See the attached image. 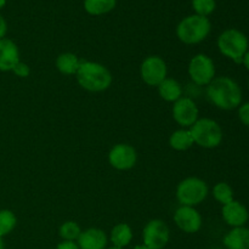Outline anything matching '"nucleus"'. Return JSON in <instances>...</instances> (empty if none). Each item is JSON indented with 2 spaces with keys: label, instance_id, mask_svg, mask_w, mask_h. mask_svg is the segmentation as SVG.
Wrapping results in <instances>:
<instances>
[{
  "label": "nucleus",
  "instance_id": "nucleus-1",
  "mask_svg": "<svg viewBox=\"0 0 249 249\" xmlns=\"http://www.w3.org/2000/svg\"><path fill=\"white\" fill-rule=\"evenodd\" d=\"M209 101L220 109H235L242 101V91L237 83L229 77L214 78L207 85Z\"/></svg>",
  "mask_w": 249,
  "mask_h": 249
},
{
  "label": "nucleus",
  "instance_id": "nucleus-2",
  "mask_svg": "<svg viewBox=\"0 0 249 249\" xmlns=\"http://www.w3.org/2000/svg\"><path fill=\"white\" fill-rule=\"evenodd\" d=\"M75 77L80 87L90 92L105 91L112 84V74L108 68L94 61H80Z\"/></svg>",
  "mask_w": 249,
  "mask_h": 249
},
{
  "label": "nucleus",
  "instance_id": "nucleus-3",
  "mask_svg": "<svg viewBox=\"0 0 249 249\" xmlns=\"http://www.w3.org/2000/svg\"><path fill=\"white\" fill-rule=\"evenodd\" d=\"M212 29L208 17L199 15H190L179 22L177 27V36L181 43L195 45L203 41L209 36Z\"/></svg>",
  "mask_w": 249,
  "mask_h": 249
},
{
  "label": "nucleus",
  "instance_id": "nucleus-4",
  "mask_svg": "<svg viewBox=\"0 0 249 249\" xmlns=\"http://www.w3.org/2000/svg\"><path fill=\"white\" fill-rule=\"evenodd\" d=\"M218 48L224 56L241 63L248 51V39L238 29H226L219 36Z\"/></svg>",
  "mask_w": 249,
  "mask_h": 249
},
{
  "label": "nucleus",
  "instance_id": "nucleus-5",
  "mask_svg": "<svg viewBox=\"0 0 249 249\" xmlns=\"http://www.w3.org/2000/svg\"><path fill=\"white\" fill-rule=\"evenodd\" d=\"M189 129L195 143L203 148H215L223 141V130L220 125L211 118H198Z\"/></svg>",
  "mask_w": 249,
  "mask_h": 249
},
{
  "label": "nucleus",
  "instance_id": "nucleus-6",
  "mask_svg": "<svg viewBox=\"0 0 249 249\" xmlns=\"http://www.w3.org/2000/svg\"><path fill=\"white\" fill-rule=\"evenodd\" d=\"M208 185L199 178L190 177L180 181L177 187V198L181 206L196 207L208 196Z\"/></svg>",
  "mask_w": 249,
  "mask_h": 249
},
{
  "label": "nucleus",
  "instance_id": "nucleus-7",
  "mask_svg": "<svg viewBox=\"0 0 249 249\" xmlns=\"http://www.w3.org/2000/svg\"><path fill=\"white\" fill-rule=\"evenodd\" d=\"M189 75L192 82L199 87H207L215 78V66L213 60L204 53H197L189 63Z\"/></svg>",
  "mask_w": 249,
  "mask_h": 249
},
{
  "label": "nucleus",
  "instance_id": "nucleus-8",
  "mask_svg": "<svg viewBox=\"0 0 249 249\" xmlns=\"http://www.w3.org/2000/svg\"><path fill=\"white\" fill-rule=\"evenodd\" d=\"M143 245L150 249H163L170 240V230L160 219L148 221L142 231Z\"/></svg>",
  "mask_w": 249,
  "mask_h": 249
},
{
  "label": "nucleus",
  "instance_id": "nucleus-9",
  "mask_svg": "<svg viewBox=\"0 0 249 249\" xmlns=\"http://www.w3.org/2000/svg\"><path fill=\"white\" fill-rule=\"evenodd\" d=\"M167 63L160 56H148L140 66L141 79L150 87H158L167 78Z\"/></svg>",
  "mask_w": 249,
  "mask_h": 249
},
{
  "label": "nucleus",
  "instance_id": "nucleus-10",
  "mask_svg": "<svg viewBox=\"0 0 249 249\" xmlns=\"http://www.w3.org/2000/svg\"><path fill=\"white\" fill-rule=\"evenodd\" d=\"M198 107L190 97H180L173 105V118L182 128H191L198 119Z\"/></svg>",
  "mask_w": 249,
  "mask_h": 249
},
{
  "label": "nucleus",
  "instance_id": "nucleus-11",
  "mask_svg": "<svg viewBox=\"0 0 249 249\" xmlns=\"http://www.w3.org/2000/svg\"><path fill=\"white\" fill-rule=\"evenodd\" d=\"M138 160V153L131 145L117 143L108 153V162L114 169L129 170L134 168Z\"/></svg>",
  "mask_w": 249,
  "mask_h": 249
},
{
  "label": "nucleus",
  "instance_id": "nucleus-12",
  "mask_svg": "<svg viewBox=\"0 0 249 249\" xmlns=\"http://www.w3.org/2000/svg\"><path fill=\"white\" fill-rule=\"evenodd\" d=\"M174 223L185 233H196L202 228V216L195 207L181 206L175 211Z\"/></svg>",
  "mask_w": 249,
  "mask_h": 249
},
{
  "label": "nucleus",
  "instance_id": "nucleus-13",
  "mask_svg": "<svg viewBox=\"0 0 249 249\" xmlns=\"http://www.w3.org/2000/svg\"><path fill=\"white\" fill-rule=\"evenodd\" d=\"M77 243L80 249H106L108 237L101 229L90 228L82 231Z\"/></svg>",
  "mask_w": 249,
  "mask_h": 249
},
{
  "label": "nucleus",
  "instance_id": "nucleus-14",
  "mask_svg": "<svg viewBox=\"0 0 249 249\" xmlns=\"http://www.w3.org/2000/svg\"><path fill=\"white\" fill-rule=\"evenodd\" d=\"M19 62V51L11 39H0V71L9 72Z\"/></svg>",
  "mask_w": 249,
  "mask_h": 249
},
{
  "label": "nucleus",
  "instance_id": "nucleus-15",
  "mask_svg": "<svg viewBox=\"0 0 249 249\" xmlns=\"http://www.w3.org/2000/svg\"><path fill=\"white\" fill-rule=\"evenodd\" d=\"M223 219L232 228L245 226L248 220V211L242 203L233 199L232 202L223 207Z\"/></svg>",
  "mask_w": 249,
  "mask_h": 249
},
{
  "label": "nucleus",
  "instance_id": "nucleus-16",
  "mask_svg": "<svg viewBox=\"0 0 249 249\" xmlns=\"http://www.w3.org/2000/svg\"><path fill=\"white\" fill-rule=\"evenodd\" d=\"M223 242L228 249H249V229L245 226L233 228L226 233Z\"/></svg>",
  "mask_w": 249,
  "mask_h": 249
},
{
  "label": "nucleus",
  "instance_id": "nucleus-17",
  "mask_svg": "<svg viewBox=\"0 0 249 249\" xmlns=\"http://www.w3.org/2000/svg\"><path fill=\"white\" fill-rule=\"evenodd\" d=\"M157 88L158 92H160V96L167 102H175L180 97H182L181 85L174 78L167 77Z\"/></svg>",
  "mask_w": 249,
  "mask_h": 249
},
{
  "label": "nucleus",
  "instance_id": "nucleus-18",
  "mask_svg": "<svg viewBox=\"0 0 249 249\" xmlns=\"http://www.w3.org/2000/svg\"><path fill=\"white\" fill-rule=\"evenodd\" d=\"M109 241L114 247L123 248L130 245L133 241V230L130 226L125 223H119L112 229L111 235H109Z\"/></svg>",
  "mask_w": 249,
  "mask_h": 249
},
{
  "label": "nucleus",
  "instance_id": "nucleus-19",
  "mask_svg": "<svg viewBox=\"0 0 249 249\" xmlns=\"http://www.w3.org/2000/svg\"><path fill=\"white\" fill-rule=\"evenodd\" d=\"M80 66V60L75 53H63L58 55L56 58V68L58 72L65 75L77 74L78 68Z\"/></svg>",
  "mask_w": 249,
  "mask_h": 249
},
{
  "label": "nucleus",
  "instance_id": "nucleus-20",
  "mask_svg": "<svg viewBox=\"0 0 249 249\" xmlns=\"http://www.w3.org/2000/svg\"><path fill=\"white\" fill-rule=\"evenodd\" d=\"M169 145L175 151H186L195 145L194 138L190 129H179L174 131L169 138Z\"/></svg>",
  "mask_w": 249,
  "mask_h": 249
},
{
  "label": "nucleus",
  "instance_id": "nucleus-21",
  "mask_svg": "<svg viewBox=\"0 0 249 249\" xmlns=\"http://www.w3.org/2000/svg\"><path fill=\"white\" fill-rule=\"evenodd\" d=\"M117 0H84V9L91 16L108 14L116 7Z\"/></svg>",
  "mask_w": 249,
  "mask_h": 249
},
{
  "label": "nucleus",
  "instance_id": "nucleus-22",
  "mask_svg": "<svg viewBox=\"0 0 249 249\" xmlns=\"http://www.w3.org/2000/svg\"><path fill=\"white\" fill-rule=\"evenodd\" d=\"M17 225V218L9 209L0 211V237L7 236Z\"/></svg>",
  "mask_w": 249,
  "mask_h": 249
},
{
  "label": "nucleus",
  "instance_id": "nucleus-23",
  "mask_svg": "<svg viewBox=\"0 0 249 249\" xmlns=\"http://www.w3.org/2000/svg\"><path fill=\"white\" fill-rule=\"evenodd\" d=\"M58 233H60V237L63 241H73V242H77L80 233H82V229H80V226L75 221H66V223H63L60 226Z\"/></svg>",
  "mask_w": 249,
  "mask_h": 249
},
{
  "label": "nucleus",
  "instance_id": "nucleus-24",
  "mask_svg": "<svg viewBox=\"0 0 249 249\" xmlns=\"http://www.w3.org/2000/svg\"><path fill=\"white\" fill-rule=\"evenodd\" d=\"M213 196L223 206L233 201V191L230 185L226 182H218L213 187Z\"/></svg>",
  "mask_w": 249,
  "mask_h": 249
},
{
  "label": "nucleus",
  "instance_id": "nucleus-25",
  "mask_svg": "<svg viewBox=\"0 0 249 249\" xmlns=\"http://www.w3.org/2000/svg\"><path fill=\"white\" fill-rule=\"evenodd\" d=\"M192 7L196 15L208 17L215 10L216 2L215 0H192Z\"/></svg>",
  "mask_w": 249,
  "mask_h": 249
},
{
  "label": "nucleus",
  "instance_id": "nucleus-26",
  "mask_svg": "<svg viewBox=\"0 0 249 249\" xmlns=\"http://www.w3.org/2000/svg\"><path fill=\"white\" fill-rule=\"evenodd\" d=\"M12 72H14L17 77L27 78L29 74H31V68H29V66L27 65V63L21 62V61H19V62L15 66V68L12 70Z\"/></svg>",
  "mask_w": 249,
  "mask_h": 249
},
{
  "label": "nucleus",
  "instance_id": "nucleus-27",
  "mask_svg": "<svg viewBox=\"0 0 249 249\" xmlns=\"http://www.w3.org/2000/svg\"><path fill=\"white\" fill-rule=\"evenodd\" d=\"M238 117L245 125L249 126V102L243 104L238 109Z\"/></svg>",
  "mask_w": 249,
  "mask_h": 249
},
{
  "label": "nucleus",
  "instance_id": "nucleus-28",
  "mask_svg": "<svg viewBox=\"0 0 249 249\" xmlns=\"http://www.w3.org/2000/svg\"><path fill=\"white\" fill-rule=\"evenodd\" d=\"M56 249H80L77 242H73V241H62L57 245Z\"/></svg>",
  "mask_w": 249,
  "mask_h": 249
},
{
  "label": "nucleus",
  "instance_id": "nucleus-29",
  "mask_svg": "<svg viewBox=\"0 0 249 249\" xmlns=\"http://www.w3.org/2000/svg\"><path fill=\"white\" fill-rule=\"evenodd\" d=\"M7 32V23L6 21H5L4 17L0 15V39L5 38V34H6Z\"/></svg>",
  "mask_w": 249,
  "mask_h": 249
},
{
  "label": "nucleus",
  "instance_id": "nucleus-30",
  "mask_svg": "<svg viewBox=\"0 0 249 249\" xmlns=\"http://www.w3.org/2000/svg\"><path fill=\"white\" fill-rule=\"evenodd\" d=\"M243 65L246 66V68H247V70L249 71V50L247 51V53H246V55L243 56Z\"/></svg>",
  "mask_w": 249,
  "mask_h": 249
},
{
  "label": "nucleus",
  "instance_id": "nucleus-31",
  "mask_svg": "<svg viewBox=\"0 0 249 249\" xmlns=\"http://www.w3.org/2000/svg\"><path fill=\"white\" fill-rule=\"evenodd\" d=\"M133 249H150V248L146 247V246L142 243V245H136L135 247H134Z\"/></svg>",
  "mask_w": 249,
  "mask_h": 249
},
{
  "label": "nucleus",
  "instance_id": "nucleus-32",
  "mask_svg": "<svg viewBox=\"0 0 249 249\" xmlns=\"http://www.w3.org/2000/svg\"><path fill=\"white\" fill-rule=\"evenodd\" d=\"M5 4H6V0H0V9H2L5 6Z\"/></svg>",
  "mask_w": 249,
  "mask_h": 249
},
{
  "label": "nucleus",
  "instance_id": "nucleus-33",
  "mask_svg": "<svg viewBox=\"0 0 249 249\" xmlns=\"http://www.w3.org/2000/svg\"><path fill=\"white\" fill-rule=\"evenodd\" d=\"M0 249H5L4 241H2V238H1V237H0Z\"/></svg>",
  "mask_w": 249,
  "mask_h": 249
},
{
  "label": "nucleus",
  "instance_id": "nucleus-34",
  "mask_svg": "<svg viewBox=\"0 0 249 249\" xmlns=\"http://www.w3.org/2000/svg\"><path fill=\"white\" fill-rule=\"evenodd\" d=\"M106 249H123V248H118V247H114V246H112V247L106 248Z\"/></svg>",
  "mask_w": 249,
  "mask_h": 249
}]
</instances>
